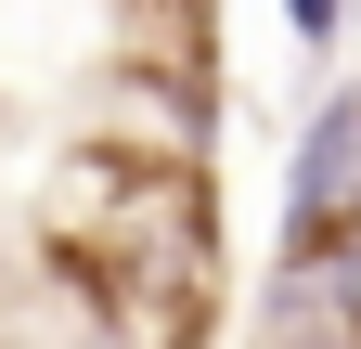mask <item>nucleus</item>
Listing matches in <instances>:
<instances>
[{
	"label": "nucleus",
	"mask_w": 361,
	"mask_h": 349,
	"mask_svg": "<svg viewBox=\"0 0 361 349\" xmlns=\"http://www.w3.org/2000/svg\"><path fill=\"white\" fill-rule=\"evenodd\" d=\"M297 349H361V336H297Z\"/></svg>",
	"instance_id": "4"
},
{
	"label": "nucleus",
	"mask_w": 361,
	"mask_h": 349,
	"mask_svg": "<svg viewBox=\"0 0 361 349\" xmlns=\"http://www.w3.org/2000/svg\"><path fill=\"white\" fill-rule=\"evenodd\" d=\"M52 246L116 297V324H142L155 349H180L207 324L219 220H207L194 155H78V182L52 194Z\"/></svg>",
	"instance_id": "1"
},
{
	"label": "nucleus",
	"mask_w": 361,
	"mask_h": 349,
	"mask_svg": "<svg viewBox=\"0 0 361 349\" xmlns=\"http://www.w3.org/2000/svg\"><path fill=\"white\" fill-rule=\"evenodd\" d=\"M284 26H297V39H310V52H323V39H336V26H348V0H284Z\"/></svg>",
	"instance_id": "3"
},
{
	"label": "nucleus",
	"mask_w": 361,
	"mask_h": 349,
	"mask_svg": "<svg viewBox=\"0 0 361 349\" xmlns=\"http://www.w3.org/2000/svg\"><path fill=\"white\" fill-rule=\"evenodd\" d=\"M336 233H361V91L310 117L297 182H284V259H323Z\"/></svg>",
	"instance_id": "2"
}]
</instances>
